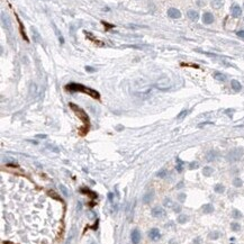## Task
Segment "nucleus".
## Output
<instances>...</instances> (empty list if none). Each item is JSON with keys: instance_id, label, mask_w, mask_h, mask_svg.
<instances>
[{"instance_id": "1", "label": "nucleus", "mask_w": 244, "mask_h": 244, "mask_svg": "<svg viewBox=\"0 0 244 244\" xmlns=\"http://www.w3.org/2000/svg\"><path fill=\"white\" fill-rule=\"evenodd\" d=\"M65 89L70 92H83V93H87L90 97L95 98V99H99L100 98V95L98 91H96L95 89L88 88L81 83H75V82H71L65 86Z\"/></svg>"}, {"instance_id": "2", "label": "nucleus", "mask_w": 244, "mask_h": 244, "mask_svg": "<svg viewBox=\"0 0 244 244\" xmlns=\"http://www.w3.org/2000/svg\"><path fill=\"white\" fill-rule=\"evenodd\" d=\"M69 106L71 107V109L75 112V115L86 124V125H89V117L88 115L86 114V111L83 110V109H81L79 106H77V105H74V104H72V102H70L69 104Z\"/></svg>"}, {"instance_id": "3", "label": "nucleus", "mask_w": 244, "mask_h": 244, "mask_svg": "<svg viewBox=\"0 0 244 244\" xmlns=\"http://www.w3.org/2000/svg\"><path fill=\"white\" fill-rule=\"evenodd\" d=\"M242 154H243V150H241V149H235V150H233V151L229 152V154H228V160H229L231 162L239 161V160L241 159Z\"/></svg>"}, {"instance_id": "4", "label": "nucleus", "mask_w": 244, "mask_h": 244, "mask_svg": "<svg viewBox=\"0 0 244 244\" xmlns=\"http://www.w3.org/2000/svg\"><path fill=\"white\" fill-rule=\"evenodd\" d=\"M170 80L167 78V77H163V78H161L157 82H156V87L159 89H161V90H167V89L170 88Z\"/></svg>"}, {"instance_id": "5", "label": "nucleus", "mask_w": 244, "mask_h": 244, "mask_svg": "<svg viewBox=\"0 0 244 244\" xmlns=\"http://www.w3.org/2000/svg\"><path fill=\"white\" fill-rule=\"evenodd\" d=\"M152 216L155 217V218H161V217H164L165 216V210L162 208V207H154L152 209Z\"/></svg>"}, {"instance_id": "6", "label": "nucleus", "mask_w": 244, "mask_h": 244, "mask_svg": "<svg viewBox=\"0 0 244 244\" xmlns=\"http://www.w3.org/2000/svg\"><path fill=\"white\" fill-rule=\"evenodd\" d=\"M168 16H169L170 18H172V19H178V18L181 17V13H180L179 9L172 7V8H169V9H168Z\"/></svg>"}, {"instance_id": "7", "label": "nucleus", "mask_w": 244, "mask_h": 244, "mask_svg": "<svg viewBox=\"0 0 244 244\" xmlns=\"http://www.w3.org/2000/svg\"><path fill=\"white\" fill-rule=\"evenodd\" d=\"M231 14L234 18H239L242 15V8L239 5H233L231 7Z\"/></svg>"}, {"instance_id": "8", "label": "nucleus", "mask_w": 244, "mask_h": 244, "mask_svg": "<svg viewBox=\"0 0 244 244\" xmlns=\"http://www.w3.org/2000/svg\"><path fill=\"white\" fill-rule=\"evenodd\" d=\"M131 240H132L133 244H138L141 242V233L137 228L133 229V232L131 233Z\"/></svg>"}, {"instance_id": "9", "label": "nucleus", "mask_w": 244, "mask_h": 244, "mask_svg": "<svg viewBox=\"0 0 244 244\" xmlns=\"http://www.w3.org/2000/svg\"><path fill=\"white\" fill-rule=\"evenodd\" d=\"M1 22H2V25H3V27L6 29H8V30L11 29V22H10L9 17L5 13H1Z\"/></svg>"}, {"instance_id": "10", "label": "nucleus", "mask_w": 244, "mask_h": 244, "mask_svg": "<svg viewBox=\"0 0 244 244\" xmlns=\"http://www.w3.org/2000/svg\"><path fill=\"white\" fill-rule=\"evenodd\" d=\"M215 20V18H214V15L212 14V13H205L204 15H202V22L204 24H206V25H210V24H213Z\"/></svg>"}, {"instance_id": "11", "label": "nucleus", "mask_w": 244, "mask_h": 244, "mask_svg": "<svg viewBox=\"0 0 244 244\" xmlns=\"http://www.w3.org/2000/svg\"><path fill=\"white\" fill-rule=\"evenodd\" d=\"M149 237H150L152 241H157V240H160V237H161V233H160V231H159L157 228H152V229H150V232H149Z\"/></svg>"}, {"instance_id": "12", "label": "nucleus", "mask_w": 244, "mask_h": 244, "mask_svg": "<svg viewBox=\"0 0 244 244\" xmlns=\"http://www.w3.org/2000/svg\"><path fill=\"white\" fill-rule=\"evenodd\" d=\"M187 16H188V18L190 19V20H192V22H197L198 19H199V14H198V11H196V10H188V13H187Z\"/></svg>"}, {"instance_id": "13", "label": "nucleus", "mask_w": 244, "mask_h": 244, "mask_svg": "<svg viewBox=\"0 0 244 244\" xmlns=\"http://www.w3.org/2000/svg\"><path fill=\"white\" fill-rule=\"evenodd\" d=\"M153 197H154V192L153 191H149L144 197H143V202L144 204H149L153 200Z\"/></svg>"}, {"instance_id": "14", "label": "nucleus", "mask_w": 244, "mask_h": 244, "mask_svg": "<svg viewBox=\"0 0 244 244\" xmlns=\"http://www.w3.org/2000/svg\"><path fill=\"white\" fill-rule=\"evenodd\" d=\"M80 191H81L82 194H86V195L90 196L91 199H96V198H97V194H96V192H92L91 190H89L88 188H81Z\"/></svg>"}, {"instance_id": "15", "label": "nucleus", "mask_w": 244, "mask_h": 244, "mask_svg": "<svg viewBox=\"0 0 244 244\" xmlns=\"http://www.w3.org/2000/svg\"><path fill=\"white\" fill-rule=\"evenodd\" d=\"M212 3V7L215 8V9H221L224 5V0H212L210 1Z\"/></svg>"}, {"instance_id": "16", "label": "nucleus", "mask_w": 244, "mask_h": 244, "mask_svg": "<svg viewBox=\"0 0 244 244\" xmlns=\"http://www.w3.org/2000/svg\"><path fill=\"white\" fill-rule=\"evenodd\" d=\"M231 86H232V89H233L234 91H236V92H239V91L242 89L241 83H240L237 80H232V81H231Z\"/></svg>"}, {"instance_id": "17", "label": "nucleus", "mask_w": 244, "mask_h": 244, "mask_svg": "<svg viewBox=\"0 0 244 244\" xmlns=\"http://www.w3.org/2000/svg\"><path fill=\"white\" fill-rule=\"evenodd\" d=\"M202 212L205 214H209V213H213L214 212V206L212 204H206L202 206Z\"/></svg>"}, {"instance_id": "18", "label": "nucleus", "mask_w": 244, "mask_h": 244, "mask_svg": "<svg viewBox=\"0 0 244 244\" xmlns=\"http://www.w3.org/2000/svg\"><path fill=\"white\" fill-rule=\"evenodd\" d=\"M216 156H217V153H216L215 151H209V152L207 153V155H206V160H207L208 162H213V161L216 159Z\"/></svg>"}, {"instance_id": "19", "label": "nucleus", "mask_w": 244, "mask_h": 244, "mask_svg": "<svg viewBox=\"0 0 244 244\" xmlns=\"http://www.w3.org/2000/svg\"><path fill=\"white\" fill-rule=\"evenodd\" d=\"M214 78H215V80H217V81H226V75L225 74H223L221 72H215L214 73Z\"/></svg>"}, {"instance_id": "20", "label": "nucleus", "mask_w": 244, "mask_h": 244, "mask_svg": "<svg viewBox=\"0 0 244 244\" xmlns=\"http://www.w3.org/2000/svg\"><path fill=\"white\" fill-rule=\"evenodd\" d=\"M214 190H215V192H217V194H222V192L225 191V187L223 186L222 183H217V184H215Z\"/></svg>"}, {"instance_id": "21", "label": "nucleus", "mask_w": 244, "mask_h": 244, "mask_svg": "<svg viewBox=\"0 0 244 244\" xmlns=\"http://www.w3.org/2000/svg\"><path fill=\"white\" fill-rule=\"evenodd\" d=\"M214 172V169L213 168H210V167H205L204 168V170H202V173H204V176H206V177H209V176H212V173Z\"/></svg>"}, {"instance_id": "22", "label": "nucleus", "mask_w": 244, "mask_h": 244, "mask_svg": "<svg viewBox=\"0 0 244 244\" xmlns=\"http://www.w3.org/2000/svg\"><path fill=\"white\" fill-rule=\"evenodd\" d=\"M232 215H233V218H235V220H239V218L242 217V213H241L239 209H233Z\"/></svg>"}, {"instance_id": "23", "label": "nucleus", "mask_w": 244, "mask_h": 244, "mask_svg": "<svg viewBox=\"0 0 244 244\" xmlns=\"http://www.w3.org/2000/svg\"><path fill=\"white\" fill-rule=\"evenodd\" d=\"M177 221L179 224H184L186 222H188V216L187 215H180Z\"/></svg>"}, {"instance_id": "24", "label": "nucleus", "mask_w": 244, "mask_h": 244, "mask_svg": "<svg viewBox=\"0 0 244 244\" xmlns=\"http://www.w3.org/2000/svg\"><path fill=\"white\" fill-rule=\"evenodd\" d=\"M182 169H183V162L177 157V171L178 172H182Z\"/></svg>"}, {"instance_id": "25", "label": "nucleus", "mask_w": 244, "mask_h": 244, "mask_svg": "<svg viewBox=\"0 0 244 244\" xmlns=\"http://www.w3.org/2000/svg\"><path fill=\"white\" fill-rule=\"evenodd\" d=\"M231 228H232V231H234V232H239L240 229H241V225L239 224V223H232L231 224Z\"/></svg>"}, {"instance_id": "26", "label": "nucleus", "mask_w": 244, "mask_h": 244, "mask_svg": "<svg viewBox=\"0 0 244 244\" xmlns=\"http://www.w3.org/2000/svg\"><path fill=\"white\" fill-rule=\"evenodd\" d=\"M242 184H243V182H242V180L240 179V178H235L234 180H233V186L234 187H242Z\"/></svg>"}, {"instance_id": "27", "label": "nucleus", "mask_w": 244, "mask_h": 244, "mask_svg": "<svg viewBox=\"0 0 244 244\" xmlns=\"http://www.w3.org/2000/svg\"><path fill=\"white\" fill-rule=\"evenodd\" d=\"M187 115H188V110H187V109H183V110L181 111V112L177 116V118L178 119H182V118H184Z\"/></svg>"}, {"instance_id": "28", "label": "nucleus", "mask_w": 244, "mask_h": 244, "mask_svg": "<svg viewBox=\"0 0 244 244\" xmlns=\"http://www.w3.org/2000/svg\"><path fill=\"white\" fill-rule=\"evenodd\" d=\"M199 168V163L198 162H191L189 164V169L190 170H194V169H198Z\"/></svg>"}, {"instance_id": "29", "label": "nucleus", "mask_w": 244, "mask_h": 244, "mask_svg": "<svg viewBox=\"0 0 244 244\" xmlns=\"http://www.w3.org/2000/svg\"><path fill=\"white\" fill-rule=\"evenodd\" d=\"M218 236H220L218 232H213L209 234V239H212V240H216V239H218Z\"/></svg>"}, {"instance_id": "30", "label": "nucleus", "mask_w": 244, "mask_h": 244, "mask_svg": "<svg viewBox=\"0 0 244 244\" xmlns=\"http://www.w3.org/2000/svg\"><path fill=\"white\" fill-rule=\"evenodd\" d=\"M32 32H34V37H35V41H37V42H40V34L37 33V30H36V28H34V27H32Z\"/></svg>"}, {"instance_id": "31", "label": "nucleus", "mask_w": 244, "mask_h": 244, "mask_svg": "<svg viewBox=\"0 0 244 244\" xmlns=\"http://www.w3.org/2000/svg\"><path fill=\"white\" fill-rule=\"evenodd\" d=\"M178 200H179L180 202H183V201L186 200V194H179V195H178Z\"/></svg>"}, {"instance_id": "32", "label": "nucleus", "mask_w": 244, "mask_h": 244, "mask_svg": "<svg viewBox=\"0 0 244 244\" xmlns=\"http://www.w3.org/2000/svg\"><path fill=\"white\" fill-rule=\"evenodd\" d=\"M156 176L160 178H164L167 176V171H165V170H161V171H159V172L156 173Z\"/></svg>"}, {"instance_id": "33", "label": "nucleus", "mask_w": 244, "mask_h": 244, "mask_svg": "<svg viewBox=\"0 0 244 244\" xmlns=\"http://www.w3.org/2000/svg\"><path fill=\"white\" fill-rule=\"evenodd\" d=\"M164 205L165 206H173V204H172V201H171V199H165V201H164Z\"/></svg>"}, {"instance_id": "34", "label": "nucleus", "mask_w": 244, "mask_h": 244, "mask_svg": "<svg viewBox=\"0 0 244 244\" xmlns=\"http://www.w3.org/2000/svg\"><path fill=\"white\" fill-rule=\"evenodd\" d=\"M85 69H86V71L89 72V73H92V72H95V71H96L93 67H86Z\"/></svg>"}, {"instance_id": "35", "label": "nucleus", "mask_w": 244, "mask_h": 244, "mask_svg": "<svg viewBox=\"0 0 244 244\" xmlns=\"http://www.w3.org/2000/svg\"><path fill=\"white\" fill-rule=\"evenodd\" d=\"M236 35L240 37V38H244V30H240L236 33Z\"/></svg>"}, {"instance_id": "36", "label": "nucleus", "mask_w": 244, "mask_h": 244, "mask_svg": "<svg viewBox=\"0 0 244 244\" xmlns=\"http://www.w3.org/2000/svg\"><path fill=\"white\" fill-rule=\"evenodd\" d=\"M60 188L62 189V192H63V195H64V196H67V188H65L64 186H62V184L60 186Z\"/></svg>"}, {"instance_id": "37", "label": "nucleus", "mask_w": 244, "mask_h": 244, "mask_svg": "<svg viewBox=\"0 0 244 244\" xmlns=\"http://www.w3.org/2000/svg\"><path fill=\"white\" fill-rule=\"evenodd\" d=\"M197 3L199 5L200 7H202V6L206 3V1H205V0H198V2H197Z\"/></svg>"}, {"instance_id": "38", "label": "nucleus", "mask_w": 244, "mask_h": 244, "mask_svg": "<svg viewBox=\"0 0 244 244\" xmlns=\"http://www.w3.org/2000/svg\"><path fill=\"white\" fill-rule=\"evenodd\" d=\"M173 208H175V212H176V213H179V212L181 210L180 206H173Z\"/></svg>"}, {"instance_id": "39", "label": "nucleus", "mask_w": 244, "mask_h": 244, "mask_svg": "<svg viewBox=\"0 0 244 244\" xmlns=\"http://www.w3.org/2000/svg\"><path fill=\"white\" fill-rule=\"evenodd\" d=\"M36 137H38V138H46V135H37Z\"/></svg>"}, {"instance_id": "40", "label": "nucleus", "mask_w": 244, "mask_h": 244, "mask_svg": "<svg viewBox=\"0 0 244 244\" xmlns=\"http://www.w3.org/2000/svg\"><path fill=\"white\" fill-rule=\"evenodd\" d=\"M112 197H114V195H112L111 192H109V194H108V198H109V200L112 199Z\"/></svg>"}, {"instance_id": "41", "label": "nucleus", "mask_w": 244, "mask_h": 244, "mask_svg": "<svg viewBox=\"0 0 244 244\" xmlns=\"http://www.w3.org/2000/svg\"><path fill=\"white\" fill-rule=\"evenodd\" d=\"M182 186H183V183H182V182H181V183H180V184H178L177 187H178V188H181V187H182Z\"/></svg>"}]
</instances>
